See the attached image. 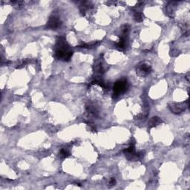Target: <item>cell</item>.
<instances>
[{
  "mask_svg": "<svg viewBox=\"0 0 190 190\" xmlns=\"http://www.w3.org/2000/svg\"><path fill=\"white\" fill-rule=\"evenodd\" d=\"M55 55L58 59L64 61H69L73 55V52L70 50L69 45L67 43L65 38L59 37L56 46H55Z\"/></svg>",
  "mask_w": 190,
  "mask_h": 190,
  "instance_id": "cell-1",
  "label": "cell"
},
{
  "mask_svg": "<svg viewBox=\"0 0 190 190\" xmlns=\"http://www.w3.org/2000/svg\"><path fill=\"white\" fill-rule=\"evenodd\" d=\"M128 88L127 80L123 79L119 81L116 82L114 86V93H113V98L116 99L121 94L124 93Z\"/></svg>",
  "mask_w": 190,
  "mask_h": 190,
  "instance_id": "cell-2",
  "label": "cell"
},
{
  "mask_svg": "<svg viewBox=\"0 0 190 190\" xmlns=\"http://www.w3.org/2000/svg\"><path fill=\"white\" fill-rule=\"evenodd\" d=\"M60 25L61 21L59 19V18L56 16H53L49 19L47 27L48 28H51V29H56V28H59Z\"/></svg>",
  "mask_w": 190,
  "mask_h": 190,
  "instance_id": "cell-3",
  "label": "cell"
},
{
  "mask_svg": "<svg viewBox=\"0 0 190 190\" xmlns=\"http://www.w3.org/2000/svg\"><path fill=\"white\" fill-rule=\"evenodd\" d=\"M138 71L140 73L141 75L144 76L151 72V68L148 65H146V64H141L140 65L138 66Z\"/></svg>",
  "mask_w": 190,
  "mask_h": 190,
  "instance_id": "cell-4",
  "label": "cell"
},
{
  "mask_svg": "<svg viewBox=\"0 0 190 190\" xmlns=\"http://www.w3.org/2000/svg\"><path fill=\"white\" fill-rule=\"evenodd\" d=\"M171 111L174 112L175 114H179L181 111L185 109L184 105L183 104H172L170 107Z\"/></svg>",
  "mask_w": 190,
  "mask_h": 190,
  "instance_id": "cell-5",
  "label": "cell"
},
{
  "mask_svg": "<svg viewBox=\"0 0 190 190\" xmlns=\"http://www.w3.org/2000/svg\"><path fill=\"white\" fill-rule=\"evenodd\" d=\"M161 122H162L161 119L159 118V117H152V118L150 120V121L148 122V126H149V128L154 127V126H157V125H159L160 123H161Z\"/></svg>",
  "mask_w": 190,
  "mask_h": 190,
  "instance_id": "cell-6",
  "label": "cell"
},
{
  "mask_svg": "<svg viewBox=\"0 0 190 190\" xmlns=\"http://www.w3.org/2000/svg\"><path fill=\"white\" fill-rule=\"evenodd\" d=\"M59 155V157H61V158L65 159V158H67L68 157H69L70 152H69V151H68V148H63L60 150Z\"/></svg>",
  "mask_w": 190,
  "mask_h": 190,
  "instance_id": "cell-7",
  "label": "cell"
},
{
  "mask_svg": "<svg viewBox=\"0 0 190 190\" xmlns=\"http://www.w3.org/2000/svg\"><path fill=\"white\" fill-rule=\"evenodd\" d=\"M134 19L137 22H142V19H143V15H142V13H140V12L134 11Z\"/></svg>",
  "mask_w": 190,
  "mask_h": 190,
  "instance_id": "cell-8",
  "label": "cell"
},
{
  "mask_svg": "<svg viewBox=\"0 0 190 190\" xmlns=\"http://www.w3.org/2000/svg\"><path fill=\"white\" fill-rule=\"evenodd\" d=\"M115 183H116L115 179H114V178H111V180H110V182H109V184H110V185L113 186V185H114V184H115Z\"/></svg>",
  "mask_w": 190,
  "mask_h": 190,
  "instance_id": "cell-9",
  "label": "cell"
}]
</instances>
